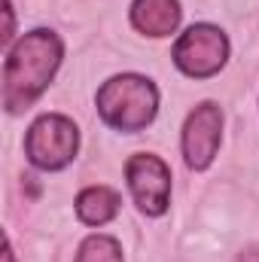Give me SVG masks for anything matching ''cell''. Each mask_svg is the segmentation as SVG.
<instances>
[{"instance_id": "6", "label": "cell", "mask_w": 259, "mask_h": 262, "mask_svg": "<svg viewBox=\"0 0 259 262\" xmlns=\"http://www.w3.org/2000/svg\"><path fill=\"white\" fill-rule=\"evenodd\" d=\"M223 140V113L217 104L204 101L186 116L183 125V159L192 171L210 168Z\"/></svg>"}, {"instance_id": "11", "label": "cell", "mask_w": 259, "mask_h": 262, "mask_svg": "<svg viewBox=\"0 0 259 262\" xmlns=\"http://www.w3.org/2000/svg\"><path fill=\"white\" fill-rule=\"evenodd\" d=\"M241 262H259V244L256 247H247V250L241 253Z\"/></svg>"}, {"instance_id": "2", "label": "cell", "mask_w": 259, "mask_h": 262, "mask_svg": "<svg viewBox=\"0 0 259 262\" xmlns=\"http://www.w3.org/2000/svg\"><path fill=\"white\" fill-rule=\"evenodd\" d=\"M159 92L146 76L122 73L98 89V113L116 131H140L156 119Z\"/></svg>"}, {"instance_id": "5", "label": "cell", "mask_w": 259, "mask_h": 262, "mask_svg": "<svg viewBox=\"0 0 259 262\" xmlns=\"http://www.w3.org/2000/svg\"><path fill=\"white\" fill-rule=\"evenodd\" d=\"M125 177H128V189L137 207L146 216H162L168 210L171 201V168L149 152H137L131 156L125 165Z\"/></svg>"}, {"instance_id": "12", "label": "cell", "mask_w": 259, "mask_h": 262, "mask_svg": "<svg viewBox=\"0 0 259 262\" xmlns=\"http://www.w3.org/2000/svg\"><path fill=\"white\" fill-rule=\"evenodd\" d=\"M3 262H15V250H12V241L6 238V247H3Z\"/></svg>"}, {"instance_id": "7", "label": "cell", "mask_w": 259, "mask_h": 262, "mask_svg": "<svg viewBox=\"0 0 259 262\" xmlns=\"http://www.w3.org/2000/svg\"><path fill=\"white\" fill-rule=\"evenodd\" d=\"M180 3L177 0H134L131 3V25L146 37H171L180 25Z\"/></svg>"}, {"instance_id": "1", "label": "cell", "mask_w": 259, "mask_h": 262, "mask_svg": "<svg viewBox=\"0 0 259 262\" xmlns=\"http://www.w3.org/2000/svg\"><path fill=\"white\" fill-rule=\"evenodd\" d=\"M64 46L52 31H31L25 34L6 55L3 64V107L6 113L28 110L52 82L61 64Z\"/></svg>"}, {"instance_id": "9", "label": "cell", "mask_w": 259, "mask_h": 262, "mask_svg": "<svg viewBox=\"0 0 259 262\" xmlns=\"http://www.w3.org/2000/svg\"><path fill=\"white\" fill-rule=\"evenodd\" d=\"M76 262H125V259H122V247H119L116 238L89 235L76 250Z\"/></svg>"}, {"instance_id": "3", "label": "cell", "mask_w": 259, "mask_h": 262, "mask_svg": "<svg viewBox=\"0 0 259 262\" xmlns=\"http://www.w3.org/2000/svg\"><path fill=\"white\" fill-rule=\"evenodd\" d=\"M76 149H79V131L67 116H58V113L40 116L25 137V156L40 171L67 168L73 162Z\"/></svg>"}, {"instance_id": "4", "label": "cell", "mask_w": 259, "mask_h": 262, "mask_svg": "<svg viewBox=\"0 0 259 262\" xmlns=\"http://www.w3.org/2000/svg\"><path fill=\"white\" fill-rule=\"evenodd\" d=\"M229 58V40L213 25H192L174 46V64L192 79L220 73Z\"/></svg>"}, {"instance_id": "8", "label": "cell", "mask_w": 259, "mask_h": 262, "mask_svg": "<svg viewBox=\"0 0 259 262\" xmlns=\"http://www.w3.org/2000/svg\"><path fill=\"white\" fill-rule=\"evenodd\" d=\"M119 192L110 186H89L76 195V216L85 226H104L119 213Z\"/></svg>"}, {"instance_id": "10", "label": "cell", "mask_w": 259, "mask_h": 262, "mask_svg": "<svg viewBox=\"0 0 259 262\" xmlns=\"http://www.w3.org/2000/svg\"><path fill=\"white\" fill-rule=\"evenodd\" d=\"M3 12H6V28H3V40L9 43V40H12V0H6V9H3Z\"/></svg>"}]
</instances>
